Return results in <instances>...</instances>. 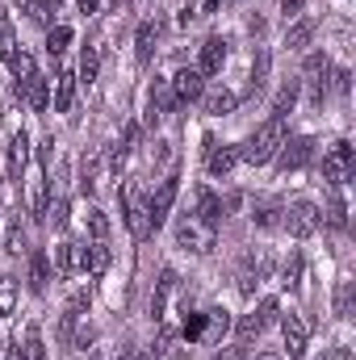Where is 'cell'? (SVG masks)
I'll return each mask as SVG.
<instances>
[{"label":"cell","instance_id":"obj_1","mask_svg":"<svg viewBox=\"0 0 356 360\" xmlns=\"http://www.w3.org/2000/svg\"><path fill=\"white\" fill-rule=\"evenodd\" d=\"M281 143H285V122H276V117H268L265 126H256L252 130V139H248V147L239 151L248 164H268L276 151H281Z\"/></svg>","mask_w":356,"mask_h":360},{"label":"cell","instance_id":"obj_2","mask_svg":"<svg viewBox=\"0 0 356 360\" xmlns=\"http://www.w3.org/2000/svg\"><path fill=\"white\" fill-rule=\"evenodd\" d=\"M177 243L184 252H197V256H205V252H214L218 248V235H214V226L210 222H201L197 214H184L177 222Z\"/></svg>","mask_w":356,"mask_h":360},{"label":"cell","instance_id":"obj_3","mask_svg":"<svg viewBox=\"0 0 356 360\" xmlns=\"http://www.w3.org/2000/svg\"><path fill=\"white\" fill-rule=\"evenodd\" d=\"M356 172V151L348 139H340V143H331L327 147V155H323V176L331 180V184H344V180H352Z\"/></svg>","mask_w":356,"mask_h":360},{"label":"cell","instance_id":"obj_4","mask_svg":"<svg viewBox=\"0 0 356 360\" xmlns=\"http://www.w3.org/2000/svg\"><path fill=\"white\" fill-rule=\"evenodd\" d=\"M281 226H285L293 239H310V235L323 226V210H319V205H310V201H298V205H289V210H285Z\"/></svg>","mask_w":356,"mask_h":360},{"label":"cell","instance_id":"obj_5","mask_svg":"<svg viewBox=\"0 0 356 360\" xmlns=\"http://www.w3.org/2000/svg\"><path fill=\"white\" fill-rule=\"evenodd\" d=\"M122 210H126L130 235H134V239H147V235H151V210H147V201L139 197V188H126V193H122Z\"/></svg>","mask_w":356,"mask_h":360},{"label":"cell","instance_id":"obj_6","mask_svg":"<svg viewBox=\"0 0 356 360\" xmlns=\"http://www.w3.org/2000/svg\"><path fill=\"white\" fill-rule=\"evenodd\" d=\"M168 84H172V101H177V105H193V101H201V92H205V76H201L197 68H180Z\"/></svg>","mask_w":356,"mask_h":360},{"label":"cell","instance_id":"obj_7","mask_svg":"<svg viewBox=\"0 0 356 360\" xmlns=\"http://www.w3.org/2000/svg\"><path fill=\"white\" fill-rule=\"evenodd\" d=\"M172 205H177V176H164V180H160V188H155V197L147 201V210H151V231L168 222Z\"/></svg>","mask_w":356,"mask_h":360},{"label":"cell","instance_id":"obj_8","mask_svg":"<svg viewBox=\"0 0 356 360\" xmlns=\"http://www.w3.org/2000/svg\"><path fill=\"white\" fill-rule=\"evenodd\" d=\"M302 76H306V84H310L314 105H323L327 84H331V63H327V55H310V59H306V68H302Z\"/></svg>","mask_w":356,"mask_h":360},{"label":"cell","instance_id":"obj_9","mask_svg":"<svg viewBox=\"0 0 356 360\" xmlns=\"http://www.w3.org/2000/svg\"><path fill=\"white\" fill-rule=\"evenodd\" d=\"M172 293H177V272L164 269V272H160V281H155V293H151V314H155V323H168Z\"/></svg>","mask_w":356,"mask_h":360},{"label":"cell","instance_id":"obj_10","mask_svg":"<svg viewBox=\"0 0 356 360\" xmlns=\"http://www.w3.org/2000/svg\"><path fill=\"white\" fill-rule=\"evenodd\" d=\"M281 335H285V356L289 360L306 356V323H302L298 314H285V319H281Z\"/></svg>","mask_w":356,"mask_h":360},{"label":"cell","instance_id":"obj_11","mask_svg":"<svg viewBox=\"0 0 356 360\" xmlns=\"http://www.w3.org/2000/svg\"><path fill=\"white\" fill-rule=\"evenodd\" d=\"M222 63H227V38H205L201 42V59H197V72L201 76H218L222 72Z\"/></svg>","mask_w":356,"mask_h":360},{"label":"cell","instance_id":"obj_12","mask_svg":"<svg viewBox=\"0 0 356 360\" xmlns=\"http://www.w3.org/2000/svg\"><path fill=\"white\" fill-rule=\"evenodd\" d=\"M310 155H314V143H310V139H289V143H281V172L306 168Z\"/></svg>","mask_w":356,"mask_h":360},{"label":"cell","instance_id":"obj_13","mask_svg":"<svg viewBox=\"0 0 356 360\" xmlns=\"http://www.w3.org/2000/svg\"><path fill=\"white\" fill-rule=\"evenodd\" d=\"M55 272H59V276L84 272V243H59V248H55Z\"/></svg>","mask_w":356,"mask_h":360},{"label":"cell","instance_id":"obj_14","mask_svg":"<svg viewBox=\"0 0 356 360\" xmlns=\"http://www.w3.org/2000/svg\"><path fill=\"white\" fill-rule=\"evenodd\" d=\"M239 164V151L235 147H218V143H210V155H205V168H210V176H227L231 168Z\"/></svg>","mask_w":356,"mask_h":360},{"label":"cell","instance_id":"obj_15","mask_svg":"<svg viewBox=\"0 0 356 360\" xmlns=\"http://www.w3.org/2000/svg\"><path fill=\"white\" fill-rule=\"evenodd\" d=\"M25 168H30V139H25V130H21V134H13V143H8V176L21 180Z\"/></svg>","mask_w":356,"mask_h":360},{"label":"cell","instance_id":"obj_16","mask_svg":"<svg viewBox=\"0 0 356 360\" xmlns=\"http://www.w3.org/2000/svg\"><path fill=\"white\" fill-rule=\"evenodd\" d=\"M25 180V214H34V218H42L46 214V184H42V176L38 172H30Z\"/></svg>","mask_w":356,"mask_h":360},{"label":"cell","instance_id":"obj_17","mask_svg":"<svg viewBox=\"0 0 356 360\" xmlns=\"http://www.w3.org/2000/svg\"><path fill=\"white\" fill-rule=\"evenodd\" d=\"M17 96H25V105H30V109H38V113L51 105V92H46V80H42V76L21 80V84H17Z\"/></svg>","mask_w":356,"mask_h":360},{"label":"cell","instance_id":"obj_18","mask_svg":"<svg viewBox=\"0 0 356 360\" xmlns=\"http://www.w3.org/2000/svg\"><path fill=\"white\" fill-rule=\"evenodd\" d=\"M155 42H160V21H143V25H139V34H134L139 63H151V55H155Z\"/></svg>","mask_w":356,"mask_h":360},{"label":"cell","instance_id":"obj_19","mask_svg":"<svg viewBox=\"0 0 356 360\" xmlns=\"http://www.w3.org/2000/svg\"><path fill=\"white\" fill-rule=\"evenodd\" d=\"M201 105H205V113H214V117H227L235 105H239V96L227 89H214V92H201Z\"/></svg>","mask_w":356,"mask_h":360},{"label":"cell","instance_id":"obj_20","mask_svg":"<svg viewBox=\"0 0 356 360\" xmlns=\"http://www.w3.org/2000/svg\"><path fill=\"white\" fill-rule=\"evenodd\" d=\"M4 63H8V72L17 76V84H21V80H30V76H38L34 59H30L25 51H17V46H4Z\"/></svg>","mask_w":356,"mask_h":360},{"label":"cell","instance_id":"obj_21","mask_svg":"<svg viewBox=\"0 0 356 360\" xmlns=\"http://www.w3.org/2000/svg\"><path fill=\"white\" fill-rule=\"evenodd\" d=\"M105 269H109V248L105 243H84V272L105 276Z\"/></svg>","mask_w":356,"mask_h":360},{"label":"cell","instance_id":"obj_22","mask_svg":"<svg viewBox=\"0 0 356 360\" xmlns=\"http://www.w3.org/2000/svg\"><path fill=\"white\" fill-rule=\"evenodd\" d=\"M72 96H76V76L72 72H59V80H55V113H68L72 109Z\"/></svg>","mask_w":356,"mask_h":360},{"label":"cell","instance_id":"obj_23","mask_svg":"<svg viewBox=\"0 0 356 360\" xmlns=\"http://www.w3.org/2000/svg\"><path fill=\"white\" fill-rule=\"evenodd\" d=\"M172 105H177V101H172V84H168V80H155V84H151V122L164 117Z\"/></svg>","mask_w":356,"mask_h":360},{"label":"cell","instance_id":"obj_24","mask_svg":"<svg viewBox=\"0 0 356 360\" xmlns=\"http://www.w3.org/2000/svg\"><path fill=\"white\" fill-rule=\"evenodd\" d=\"M197 218H201V222H210V226H218V218H222V201H218L210 188H201V193H197Z\"/></svg>","mask_w":356,"mask_h":360},{"label":"cell","instance_id":"obj_25","mask_svg":"<svg viewBox=\"0 0 356 360\" xmlns=\"http://www.w3.org/2000/svg\"><path fill=\"white\" fill-rule=\"evenodd\" d=\"M30 285H34V293H42V289L51 285V260H46L42 252L30 256Z\"/></svg>","mask_w":356,"mask_h":360},{"label":"cell","instance_id":"obj_26","mask_svg":"<svg viewBox=\"0 0 356 360\" xmlns=\"http://www.w3.org/2000/svg\"><path fill=\"white\" fill-rule=\"evenodd\" d=\"M293 105H298V80H289L285 89L276 92V101H272V117H276V122H285Z\"/></svg>","mask_w":356,"mask_h":360},{"label":"cell","instance_id":"obj_27","mask_svg":"<svg viewBox=\"0 0 356 360\" xmlns=\"http://www.w3.org/2000/svg\"><path fill=\"white\" fill-rule=\"evenodd\" d=\"M17 356H21V360H46V348H42L38 327H30V331H25V340L17 344Z\"/></svg>","mask_w":356,"mask_h":360},{"label":"cell","instance_id":"obj_28","mask_svg":"<svg viewBox=\"0 0 356 360\" xmlns=\"http://www.w3.org/2000/svg\"><path fill=\"white\" fill-rule=\"evenodd\" d=\"M268 68H272V55L265 46H256V59H252V92H260L268 84Z\"/></svg>","mask_w":356,"mask_h":360},{"label":"cell","instance_id":"obj_29","mask_svg":"<svg viewBox=\"0 0 356 360\" xmlns=\"http://www.w3.org/2000/svg\"><path fill=\"white\" fill-rule=\"evenodd\" d=\"M84 226H89L92 243H105V239H109V218H105L96 205H89V214H84Z\"/></svg>","mask_w":356,"mask_h":360},{"label":"cell","instance_id":"obj_30","mask_svg":"<svg viewBox=\"0 0 356 360\" xmlns=\"http://www.w3.org/2000/svg\"><path fill=\"white\" fill-rule=\"evenodd\" d=\"M4 252H8V256H21V252H25V231H21V218H13V222H8V231H4Z\"/></svg>","mask_w":356,"mask_h":360},{"label":"cell","instance_id":"obj_31","mask_svg":"<svg viewBox=\"0 0 356 360\" xmlns=\"http://www.w3.org/2000/svg\"><path fill=\"white\" fill-rule=\"evenodd\" d=\"M17 310V276H0V319Z\"/></svg>","mask_w":356,"mask_h":360},{"label":"cell","instance_id":"obj_32","mask_svg":"<svg viewBox=\"0 0 356 360\" xmlns=\"http://www.w3.org/2000/svg\"><path fill=\"white\" fill-rule=\"evenodd\" d=\"M352 293H356L352 281H340V285H336V314H340V319H352Z\"/></svg>","mask_w":356,"mask_h":360},{"label":"cell","instance_id":"obj_33","mask_svg":"<svg viewBox=\"0 0 356 360\" xmlns=\"http://www.w3.org/2000/svg\"><path fill=\"white\" fill-rule=\"evenodd\" d=\"M298 281H302V256L289 252V260L281 264V285H285V289H298Z\"/></svg>","mask_w":356,"mask_h":360},{"label":"cell","instance_id":"obj_34","mask_svg":"<svg viewBox=\"0 0 356 360\" xmlns=\"http://www.w3.org/2000/svg\"><path fill=\"white\" fill-rule=\"evenodd\" d=\"M327 222L331 226H348V205H344V197H340V184H336V193H331V205H327Z\"/></svg>","mask_w":356,"mask_h":360},{"label":"cell","instance_id":"obj_35","mask_svg":"<svg viewBox=\"0 0 356 360\" xmlns=\"http://www.w3.org/2000/svg\"><path fill=\"white\" fill-rule=\"evenodd\" d=\"M25 13H30V21H38V25H51L55 0H25Z\"/></svg>","mask_w":356,"mask_h":360},{"label":"cell","instance_id":"obj_36","mask_svg":"<svg viewBox=\"0 0 356 360\" xmlns=\"http://www.w3.org/2000/svg\"><path fill=\"white\" fill-rule=\"evenodd\" d=\"M310 34H314V21L306 17V21H298V25L285 34V46H293V51H298V46H306V42H310Z\"/></svg>","mask_w":356,"mask_h":360},{"label":"cell","instance_id":"obj_37","mask_svg":"<svg viewBox=\"0 0 356 360\" xmlns=\"http://www.w3.org/2000/svg\"><path fill=\"white\" fill-rule=\"evenodd\" d=\"M184 340H201L205 331H210V314H184Z\"/></svg>","mask_w":356,"mask_h":360},{"label":"cell","instance_id":"obj_38","mask_svg":"<svg viewBox=\"0 0 356 360\" xmlns=\"http://www.w3.org/2000/svg\"><path fill=\"white\" fill-rule=\"evenodd\" d=\"M96 72H101V51L89 46V51H84V59H80V80L92 84V80H96Z\"/></svg>","mask_w":356,"mask_h":360},{"label":"cell","instance_id":"obj_39","mask_svg":"<svg viewBox=\"0 0 356 360\" xmlns=\"http://www.w3.org/2000/svg\"><path fill=\"white\" fill-rule=\"evenodd\" d=\"M68 42H72V30H68V25H55V30L46 34V51H51V55H63Z\"/></svg>","mask_w":356,"mask_h":360},{"label":"cell","instance_id":"obj_40","mask_svg":"<svg viewBox=\"0 0 356 360\" xmlns=\"http://www.w3.org/2000/svg\"><path fill=\"white\" fill-rule=\"evenodd\" d=\"M252 222L256 226H281V210L276 205H256L252 210Z\"/></svg>","mask_w":356,"mask_h":360},{"label":"cell","instance_id":"obj_41","mask_svg":"<svg viewBox=\"0 0 356 360\" xmlns=\"http://www.w3.org/2000/svg\"><path fill=\"white\" fill-rule=\"evenodd\" d=\"M260 331H265V323H260L256 314H248V319L239 323V340H260Z\"/></svg>","mask_w":356,"mask_h":360},{"label":"cell","instance_id":"obj_42","mask_svg":"<svg viewBox=\"0 0 356 360\" xmlns=\"http://www.w3.org/2000/svg\"><path fill=\"white\" fill-rule=\"evenodd\" d=\"M0 42L4 46H13V17H8V8L0 4Z\"/></svg>","mask_w":356,"mask_h":360},{"label":"cell","instance_id":"obj_43","mask_svg":"<svg viewBox=\"0 0 356 360\" xmlns=\"http://www.w3.org/2000/svg\"><path fill=\"white\" fill-rule=\"evenodd\" d=\"M68 310H72V314H84V310H89V289H80V293L68 302Z\"/></svg>","mask_w":356,"mask_h":360},{"label":"cell","instance_id":"obj_44","mask_svg":"<svg viewBox=\"0 0 356 360\" xmlns=\"http://www.w3.org/2000/svg\"><path fill=\"white\" fill-rule=\"evenodd\" d=\"M51 214H55V226L63 231V226H68V214H72V210H68V201H55V210H51Z\"/></svg>","mask_w":356,"mask_h":360},{"label":"cell","instance_id":"obj_45","mask_svg":"<svg viewBox=\"0 0 356 360\" xmlns=\"http://www.w3.org/2000/svg\"><path fill=\"white\" fill-rule=\"evenodd\" d=\"M302 4H306V0H281V8H285V13H289V17H293V13H298V8H302Z\"/></svg>","mask_w":356,"mask_h":360},{"label":"cell","instance_id":"obj_46","mask_svg":"<svg viewBox=\"0 0 356 360\" xmlns=\"http://www.w3.org/2000/svg\"><path fill=\"white\" fill-rule=\"evenodd\" d=\"M214 360H248V356H243V352H239V348H227V352H222V356H214Z\"/></svg>","mask_w":356,"mask_h":360},{"label":"cell","instance_id":"obj_47","mask_svg":"<svg viewBox=\"0 0 356 360\" xmlns=\"http://www.w3.org/2000/svg\"><path fill=\"white\" fill-rule=\"evenodd\" d=\"M80 8H84V13H96V8H101V0H80Z\"/></svg>","mask_w":356,"mask_h":360},{"label":"cell","instance_id":"obj_48","mask_svg":"<svg viewBox=\"0 0 356 360\" xmlns=\"http://www.w3.org/2000/svg\"><path fill=\"white\" fill-rule=\"evenodd\" d=\"M218 4H222V0H205V13H214V8H218Z\"/></svg>","mask_w":356,"mask_h":360},{"label":"cell","instance_id":"obj_49","mask_svg":"<svg viewBox=\"0 0 356 360\" xmlns=\"http://www.w3.org/2000/svg\"><path fill=\"white\" fill-rule=\"evenodd\" d=\"M260 360H281V356H276V352H260Z\"/></svg>","mask_w":356,"mask_h":360},{"label":"cell","instance_id":"obj_50","mask_svg":"<svg viewBox=\"0 0 356 360\" xmlns=\"http://www.w3.org/2000/svg\"><path fill=\"white\" fill-rule=\"evenodd\" d=\"M117 360H130V356H117Z\"/></svg>","mask_w":356,"mask_h":360},{"label":"cell","instance_id":"obj_51","mask_svg":"<svg viewBox=\"0 0 356 360\" xmlns=\"http://www.w3.org/2000/svg\"><path fill=\"white\" fill-rule=\"evenodd\" d=\"M130 360H143V356H130Z\"/></svg>","mask_w":356,"mask_h":360},{"label":"cell","instance_id":"obj_52","mask_svg":"<svg viewBox=\"0 0 356 360\" xmlns=\"http://www.w3.org/2000/svg\"><path fill=\"white\" fill-rule=\"evenodd\" d=\"M92 360H101V356H92Z\"/></svg>","mask_w":356,"mask_h":360}]
</instances>
